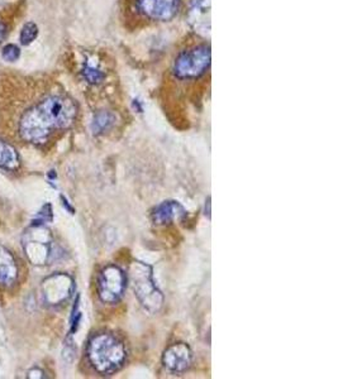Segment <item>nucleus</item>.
I'll list each match as a JSON object with an SVG mask.
<instances>
[{
    "instance_id": "nucleus-1",
    "label": "nucleus",
    "mask_w": 338,
    "mask_h": 379,
    "mask_svg": "<svg viewBox=\"0 0 338 379\" xmlns=\"http://www.w3.org/2000/svg\"><path fill=\"white\" fill-rule=\"evenodd\" d=\"M86 353L93 368L104 376L119 371L127 358L123 341L108 332L94 335L89 340Z\"/></svg>"
},
{
    "instance_id": "nucleus-2",
    "label": "nucleus",
    "mask_w": 338,
    "mask_h": 379,
    "mask_svg": "<svg viewBox=\"0 0 338 379\" xmlns=\"http://www.w3.org/2000/svg\"><path fill=\"white\" fill-rule=\"evenodd\" d=\"M133 291L141 305L151 313H156L164 306V296L154 280V270L149 264L133 262L130 268Z\"/></svg>"
},
{
    "instance_id": "nucleus-3",
    "label": "nucleus",
    "mask_w": 338,
    "mask_h": 379,
    "mask_svg": "<svg viewBox=\"0 0 338 379\" xmlns=\"http://www.w3.org/2000/svg\"><path fill=\"white\" fill-rule=\"evenodd\" d=\"M210 47L206 43L194 44L186 50L180 51L173 61V76L178 80H197L209 70Z\"/></svg>"
},
{
    "instance_id": "nucleus-4",
    "label": "nucleus",
    "mask_w": 338,
    "mask_h": 379,
    "mask_svg": "<svg viewBox=\"0 0 338 379\" xmlns=\"http://www.w3.org/2000/svg\"><path fill=\"white\" fill-rule=\"evenodd\" d=\"M37 107L53 131L70 128L77 116V107L74 100L62 95L47 96Z\"/></svg>"
},
{
    "instance_id": "nucleus-5",
    "label": "nucleus",
    "mask_w": 338,
    "mask_h": 379,
    "mask_svg": "<svg viewBox=\"0 0 338 379\" xmlns=\"http://www.w3.org/2000/svg\"><path fill=\"white\" fill-rule=\"evenodd\" d=\"M25 256L36 265L49 263L52 258V237L50 231L34 224L23 237Z\"/></svg>"
},
{
    "instance_id": "nucleus-6",
    "label": "nucleus",
    "mask_w": 338,
    "mask_h": 379,
    "mask_svg": "<svg viewBox=\"0 0 338 379\" xmlns=\"http://www.w3.org/2000/svg\"><path fill=\"white\" fill-rule=\"evenodd\" d=\"M125 289V276L123 271L114 264L101 270L98 278V293L104 304L114 305L121 301Z\"/></svg>"
},
{
    "instance_id": "nucleus-7",
    "label": "nucleus",
    "mask_w": 338,
    "mask_h": 379,
    "mask_svg": "<svg viewBox=\"0 0 338 379\" xmlns=\"http://www.w3.org/2000/svg\"><path fill=\"white\" fill-rule=\"evenodd\" d=\"M52 131V127L47 123L37 107L28 109L21 118L19 133L27 142L42 143L47 140Z\"/></svg>"
},
{
    "instance_id": "nucleus-8",
    "label": "nucleus",
    "mask_w": 338,
    "mask_h": 379,
    "mask_svg": "<svg viewBox=\"0 0 338 379\" xmlns=\"http://www.w3.org/2000/svg\"><path fill=\"white\" fill-rule=\"evenodd\" d=\"M182 0H136V9L142 17L154 22H169L176 17Z\"/></svg>"
},
{
    "instance_id": "nucleus-9",
    "label": "nucleus",
    "mask_w": 338,
    "mask_h": 379,
    "mask_svg": "<svg viewBox=\"0 0 338 379\" xmlns=\"http://www.w3.org/2000/svg\"><path fill=\"white\" fill-rule=\"evenodd\" d=\"M42 295L51 306L64 304L74 289V280L65 273H56L42 282Z\"/></svg>"
},
{
    "instance_id": "nucleus-10",
    "label": "nucleus",
    "mask_w": 338,
    "mask_h": 379,
    "mask_svg": "<svg viewBox=\"0 0 338 379\" xmlns=\"http://www.w3.org/2000/svg\"><path fill=\"white\" fill-rule=\"evenodd\" d=\"M193 362V352L185 343H175L169 346L162 355V363L169 371L182 373L189 369Z\"/></svg>"
},
{
    "instance_id": "nucleus-11",
    "label": "nucleus",
    "mask_w": 338,
    "mask_h": 379,
    "mask_svg": "<svg viewBox=\"0 0 338 379\" xmlns=\"http://www.w3.org/2000/svg\"><path fill=\"white\" fill-rule=\"evenodd\" d=\"M188 22L198 34H208L210 29V0H191L188 9Z\"/></svg>"
},
{
    "instance_id": "nucleus-12",
    "label": "nucleus",
    "mask_w": 338,
    "mask_h": 379,
    "mask_svg": "<svg viewBox=\"0 0 338 379\" xmlns=\"http://www.w3.org/2000/svg\"><path fill=\"white\" fill-rule=\"evenodd\" d=\"M185 214L186 211L180 202L175 200H167L154 209L151 218L156 225H167L182 219Z\"/></svg>"
},
{
    "instance_id": "nucleus-13",
    "label": "nucleus",
    "mask_w": 338,
    "mask_h": 379,
    "mask_svg": "<svg viewBox=\"0 0 338 379\" xmlns=\"http://www.w3.org/2000/svg\"><path fill=\"white\" fill-rule=\"evenodd\" d=\"M17 262L8 249L0 246V286H13L18 280Z\"/></svg>"
},
{
    "instance_id": "nucleus-14",
    "label": "nucleus",
    "mask_w": 338,
    "mask_h": 379,
    "mask_svg": "<svg viewBox=\"0 0 338 379\" xmlns=\"http://www.w3.org/2000/svg\"><path fill=\"white\" fill-rule=\"evenodd\" d=\"M21 166V158L17 149L8 142L0 140V168L7 171H16Z\"/></svg>"
},
{
    "instance_id": "nucleus-15",
    "label": "nucleus",
    "mask_w": 338,
    "mask_h": 379,
    "mask_svg": "<svg viewBox=\"0 0 338 379\" xmlns=\"http://www.w3.org/2000/svg\"><path fill=\"white\" fill-rule=\"evenodd\" d=\"M117 118L113 113L107 112V110H101L98 112L91 122V132L95 135H99L103 133L108 132L110 128H113V125L116 124Z\"/></svg>"
},
{
    "instance_id": "nucleus-16",
    "label": "nucleus",
    "mask_w": 338,
    "mask_h": 379,
    "mask_svg": "<svg viewBox=\"0 0 338 379\" xmlns=\"http://www.w3.org/2000/svg\"><path fill=\"white\" fill-rule=\"evenodd\" d=\"M84 80L90 85H99L106 79V73L98 64L86 61L82 70Z\"/></svg>"
},
{
    "instance_id": "nucleus-17",
    "label": "nucleus",
    "mask_w": 338,
    "mask_h": 379,
    "mask_svg": "<svg viewBox=\"0 0 338 379\" xmlns=\"http://www.w3.org/2000/svg\"><path fill=\"white\" fill-rule=\"evenodd\" d=\"M37 36H38V27L34 25V22H28L23 25L19 34V40L23 46H28L37 38Z\"/></svg>"
},
{
    "instance_id": "nucleus-18",
    "label": "nucleus",
    "mask_w": 338,
    "mask_h": 379,
    "mask_svg": "<svg viewBox=\"0 0 338 379\" xmlns=\"http://www.w3.org/2000/svg\"><path fill=\"white\" fill-rule=\"evenodd\" d=\"M1 57L8 62H16L21 57V50L16 44H7L1 50Z\"/></svg>"
},
{
    "instance_id": "nucleus-19",
    "label": "nucleus",
    "mask_w": 338,
    "mask_h": 379,
    "mask_svg": "<svg viewBox=\"0 0 338 379\" xmlns=\"http://www.w3.org/2000/svg\"><path fill=\"white\" fill-rule=\"evenodd\" d=\"M28 378H46V376L45 371L38 368H34L32 371H28Z\"/></svg>"
},
{
    "instance_id": "nucleus-20",
    "label": "nucleus",
    "mask_w": 338,
    "mask_h": 379,
    "mask_svg": "<svg viewBox=\"0 0 338 379\" xmlns=\"http://www.w3.org/2000/svg\"><path fill=\"white\" fill-rule=\"evenodd\" d=\"M133 107H134L138 113H142V112H143V107H142L140 100H133Z\"/></svg>"
},
{
    "instance_id": "nucleus-21",
    "label": "nucleus",
    "mask_w": 338,
    "mask_h": 379,
    "mask_svg": "<svg viewBox=\"0 0 338 379\" xmlns=\"http://www.w3.org/2000/svg\"><path fill=\"white\" fill-rule=\"evenodd\" d=\"M5 27H4V25L0 22V42L3 41L4 40V37H5Z\"/></svg>"
},
{
    "instance_id": "nucleus-22",
    "label": "nucleus",
    "mask_w": 338,
    "mask_h": 379,
    "mask_svg": "<svg viewBox=\"0 0 338 379\" xmlns=\"http://www.w3.org/2000/svg\"><path fill=\"white\" fill-rule=\"evenodd\" d=\"M206 205H208V213L206 214H208V218H210V198H208V200H206Z\"/></svg>"
}]
</instances>
